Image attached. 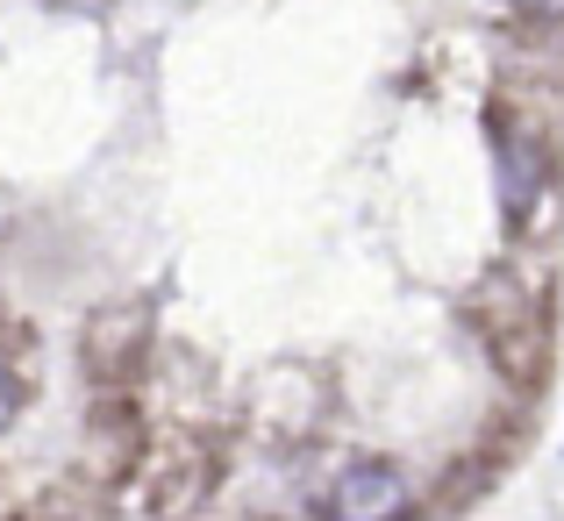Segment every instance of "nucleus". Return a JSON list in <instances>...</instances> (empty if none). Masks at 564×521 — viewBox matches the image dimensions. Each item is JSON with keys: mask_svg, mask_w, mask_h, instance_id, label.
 <instances>
[{"mask_svg": "<svg viewBox=\"0 0 564 521\" xmlns=\"http://www.w3.org/2000/svg\"><path fill=\"white\" fill-rule=\"evenodd\" d=\"M465 322H471V336H479L486 357H494L514 386H536L543 379V365H551V329H543V307L522 293V279L494 272L465 301Z\"/></svg>", "mask_w": 564, "mask_h": 521, "instance_id": "1", "label": "nucleus"}, {"mask_svg": "<svg viewBox=\"0 0 564 521\" xmlns=\"http://www.w3.org/2000/svg\"><path fill=\"white\" fill-rule=\"evenodd\" d=\"M494 178H500V215H508L514 229H529L543 193H551V143L529 122H514V115L494 122Z\"/></svg>", "mask_w": 564, "mask_h": 521, "instance_id": "2", "label": "nucleus"}, {"mask_svg": "<svg viewBox=\"0 0 564 521\" xmlns=\"http://www.w3.org/2000/svg\"><path fill=\"white\" fill-rule=\"evenodd\" d=\"M329 521H408L414 514V486L400 465H386V457H358V465H344L329 479Z\"/></svg>", "mask_w": 564, "mask_h": 521, "instance_id": "3", "label": "nucleus"}, {"mask_svg": "<svg viewBox=\"0 0 564 521\" xmlns=\"http://www.w3.org/2000/svg\"><path fill=\"white\" fill-rule=\"evenodd\" d=\"M14 408H22V386H14V371H8V357H0V436H8V422H14Z\"/></svg>", "mask_w": 564, "mask_h": 521, "instance_id": "4", "label": "nucleus"}, {"mask_svg": "<svg viewBox=\"0 0 564 521\" xmlns=\"http://www.w3.org/2000/svg\"><path fill=\"white\" fill-rule=\"evenodd\" d=\"M529 22H564V0H514Z\"/></svg>", "mask_w": 564, "mask_h": 521, "instance_id": "5", "label": "nucleus"}]
</instances>
